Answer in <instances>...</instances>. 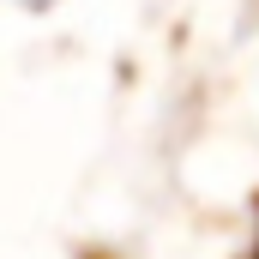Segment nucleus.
Returning <instances> with one entry per match:
<instances>
[{
  "mask_svg": "<svg viewBox=\"0 0 259 259\" xmlns=\"http://www.w3.org/2000/svg\"><path fill=\"white\" fill-rule=\"evenodd\" d=\"M24 6H49V0H24Z\"/></svg>",
  "mask_w": 259,
  "mask_h": 259,
  "instance_id": "f257e3e1",
  "label": "nucleus"
}]
</instances>
